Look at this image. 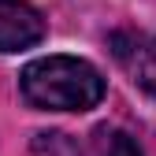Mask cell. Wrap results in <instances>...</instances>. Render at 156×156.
Listing matches in <instances>:
<instances>
[{"label": "cell", "mask_w": 156, "mask_h": 156, "mask_svg": "<svg viewBox=\"0 0 156 156\" xmlns=\"http://www.w3.org/2000/svg\"><path fill=\"white\" fill-rule=\"evenodd\" d=\"M19 89L41 112H89L104 97V78L78 56H45L23 67Z\"/></svg>", "instance_id": "obj_1"}, {"label": "cell", "mask_w": 156, "mask_h": 156, "mask_svg": "<svg viewBox=\"0 0 156 156\" xmlns=\"http://www.w3.org/2000/svg\"><path fill=\"white\" fill-rule=\"evenodd\" d=\"M45 37V19L23 0H0V52L34 48Z\"/></svg>", "instance_id": "obj_2"}, {"label": "cell", "mask_w": 156, "mask_h": 156, "mask_svg": "<svg viewBox=\"0 0 156 156\" xmlns=\"http://www.w3.org/2000/svg\"><path fill=\"white\" fill-rule=\"evenodd\" d=\"M115 60H119L134 86H141L145 93L156 97V37H141V34H115L112 37Z\"/></svg>", "instance_id": "obj_3"}, {"label": "cell", "mask_w": 156, "mask_h": 156, "mask_svg": "<svg viewBox=\"0 0 156 156\" xmlns=\"http://www.w3.org/2000/svg\"><path fill=\"white\" fill-rule=\"evenodd\" d=\"M93 156H141V149H138V141L126 130L101 126L93 134Z\"/></svg>", "instance_id": "obj_4"}]
</instances>
